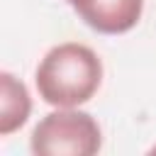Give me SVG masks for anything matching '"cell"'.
<instances>
[{
	"instance_id": "277c9868",
	"label": "cell",
	"mask_w": 156,
	"mask_h": 156,
	"mask_svg": "<svg viewBox=\"0 0 156 156\" xmlns=\"http://www.w3.org/2000/svg\"><path fill=\"white\" fill-rule=\"evenodd\" d=\"M32 115V95L27 85L10 71L0 73V136H10L27 124Z\"/></svg>"
},
{
	"instance_id": "3957f363",
	"label": "cell",
	"mask_w": 156,
	"mask_h": 156,
	"mask_svg": "<svg viewBox=\"0 0 156 156\" xmlns=\"http://www.w3.org/2000/svg\"><path fill=\"white\" fill-rule=\"evenodd\" d=\"M73 12L98 34H127L144 15V0H66Z\"/></svg>"
},
{
	"instance_id": "6da1fadb",
	"label": "cell",
	"mask_w": 156,
	"mask_h": 156,
	"mask_svg": "<svg viewBox=\"0 0 156 156\" xmlns=\"http://www.w3.org/2000/svg\"><path fill=\"white\" fill-rule=\"evenodd\" d=\"M34 85L39 98L51 107H80L102 85V61L88 44H56L41 56Z\"/></svg>"
},
{
	"instance_id": "7a4b0ae2",
	"label": "cell",
	"mask_w": 156,
	"mask_h": 156,
	"mask_svg": "<svg viewBox=\"0 0 156 156\" xmlns=\"http://www.w3.org/2000/svg\"><path fill=\"white\" fill-rule=\"evenodd\" d=\"M29 149L37 156H95L102 149V129L90 112L56 107L32 129Z\"/></svg>"
}]
</instances>
